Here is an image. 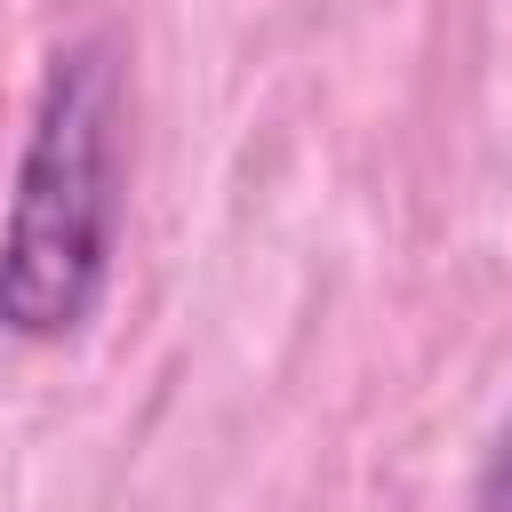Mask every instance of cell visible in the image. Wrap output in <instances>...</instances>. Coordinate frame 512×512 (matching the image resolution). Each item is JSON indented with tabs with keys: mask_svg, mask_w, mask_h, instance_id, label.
Instances as JSON below:
<instances>
[{
	"mask_svg": "<svg viewBox=\"0 0 512 512\" xmlns=\"http://www.w3.org/2000/svg\"><path fill=\"white\" fill-rule=\"evenodd\" d=\"M472 512H512V424L496 432V448H488V464L472 480Z\"/></svg>",
	"mask_w": 512,
	"mask_h": 512,
	"instance_id": "cell-2",
	"label": "cell"
},
{
	"mask_svg": "<svg viewBox=\"0 0 512 512\" xmlns=\"http://www.w3.org/2000/svg\"><path fill=\"white\" fill-rule=\"evenodd\" d=\"M120 248V56L112 40H72L48 56L32 136L16 160V200L0 232V328L24 344L72 336Z\"/></svg>",
	"mask_w": 512,
	"mask_h": 512,
	"instance_id": "cell-1",
	"label": "cell"
}]
</instances>
